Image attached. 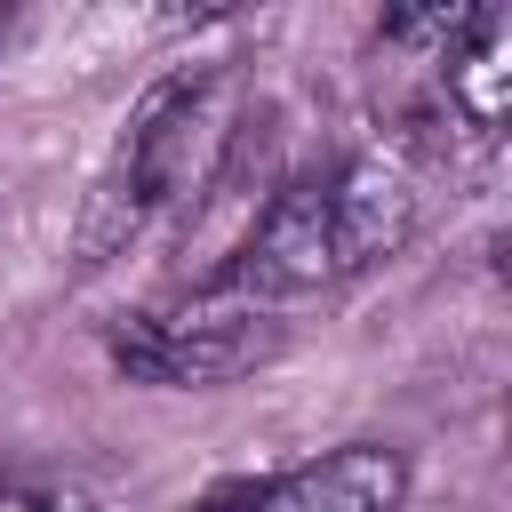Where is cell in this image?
Masks as SVG:
<instances>
[{"mask_svg": "<svg viewBox=\"0 0 512 512\" xmlns=\"http://www.w3.org/2000/svg\"><path fill=\"white\" fill-rule=\"evenodd\" d=\"M416 232V184L400 160L384 152H352L320 176H296L288 192H272V208L256 216V232L240 240V256L224 264L216 288H232L240 304H296L320 296L368 264H384L400 240Z\"/></svg>", "mask_w": 512, "mask_h": 512, "instance_id": "1", "label": "cell"}, {"mask_svg": "<svg viewBox=\"0 0 512 512\" xmlns=\"http://www.w3.org/2000/svg\"><path fill=\"white\" fill-rule=\"evenodd\" d=\"M232 120H240V72L232 64H184L168 72L136 120L120 128L96 192H88V216H80V264H104L120 256L152 216L200 200L224 168V144H232Z\"/></svg>", "mask_w": 512, "mask_h": 512, "instance_id": "2", "label": "cell"}, {"mask_svg": "<svg viewBox=\"0 0 512 512\" xmlns=\"http://www.w3.org/2000/svg\"><path fill=\"white\" fill-rule=\"evenodd\" d=\"M280 320L264 304H240L232 288H200L192 304H160L112 328V368L128 384H232L256 360H272Z\"/></svg>", "mask_w": 512, "mask_h": 512, "instance_id": "3", "label": "cell"}, {"mask_svg": "<svg viewBox=\"0 0 512 512\" xmlns=\"http://www.w3.org/2000/svg\"><path fill=\"white\" fill-rule=\"evenodd\" d=\"M408 504V456L384 440H344L248 496V512H400Z\"/></svg>", "mask_w": 512, "mask_h": 512, "instance_id": "4", "label": "cell"}, {"mask_svg": "<svg viewBox=\"0 0 512 512\" xmlns=\"http://www.w3.org/2000/svg\"><path fill=\"white\" fill-rule=\"evenodd\" d=\"M440 88H448V112L472 128V136H496L504 112H512V16L504 8H480L464 48L440 64Z\"/></svg>", "mask_w": 512, "mask_h": 512, "instance_id": "5", "label": "cell"}, {"mask_svg": "<svg viewBox=\"0 0 512 512\" xmlns=\"http://www.w3.org/2000/svg\"><path fill=\"white\" fill-rule=\"evenodd\" d=\"M472 16H480V8H392V16L376 24V40L400 48V56H416V64H448V56L464 48Z\"/></svg>", "mask_w": 512, "mask_h": 512, "instance_id": "6", "label": "cell"}, {"mask_svg": "<svg viewBox=\"0 0 512 512\" xmlns=\"http://www.w3.org/2000/svg\"><path fill=\"white\" fill-rule=\"evenodd\" d=\"M0 512H96V496L48 472H0Z\"/></svg>", "mask_w": 512, "mask_h": 512, "instance_id": "7", "label": "cell"}, {"mask_svg": "<svg viewBox=\"0 0 512 512\" xmlns=\"http://www.w3.org/2000/svg\"><path fill=\"white\" fill-rule=\"evenodd\" d=\"M248 496H256V480H240V488H216L200 512H248Z\"/></svg>", "mask_w": 512, "mask_h": 512, "instance_id": "8", "label": "cell"}, {"mask_svg": "<svg viewBox=\"0 0 512 512\" xmlns=\"http://www.w3.org/2000/svg\"><path fill=\"white\" fill-rule=\"evenodd\" d=\"M0 32H8V16H0Z\"/></svg>", "mask_w": 512, "mask_h": 512, "instance_id": "9", "label": "cell"}]
</instances>
